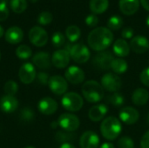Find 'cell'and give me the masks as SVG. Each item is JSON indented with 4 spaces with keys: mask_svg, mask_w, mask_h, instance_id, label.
<instances>
[{
    "mask_svg": "<svg viewBox=\"0 0 149 148\" xmlns=\"http://www.w3.org/2000/svg\"><path fill=\"white\" fill-rule=\"evenodd\" d=\"M113 41V32L106 27H97L88 35L87 43L96 51H103L107 49Z\"/></svg>",
    "mask_w": 149,
    "mask_h": 148,
    "instance_id": "obj_1",
    "label": "cell"
},
{
    "mask_svg": "<svg viewBox=\"0 0 149 148\" xmlns=\"http://www.w3.org/2000/svg\"><path fill=\"white\" fill-rule=\"evenodd\" d=\"M122 131V126L120 120L110 116L104 119L100 125V132L102 136L108 140H113L119 137Z\"/></svg>",
    "mask_w": 149,
    "mask_h": 148,
    "instance_id": "obj_2",
    "label": "cell"
},
{
    "mask_svg": "<svg viewBox=\"0 0 149 148\" xmlns=\"http://www.w3.org/2000/svg\"><path fill=\"white\" fill-rule=\"evenodd\" d=\"M82 94L90 103L100 102L104 98V88L95 80H88L82 85Z\"/></svg>",
    "mask_w": 149,
    "mask_h": 148,
    "instance_id": "obj_3",
    "label": "cell"
},
{
    "mask_svg": "<svg viewBox=\"0 0 149 148\" xmlns=\"http://www.w3.org/2000/svg\"><path fill=\"white\" fill-rule=\"evenodd\" d=\"M61 104L63 107L69 112H78L82 108L84 100L77 92H70L64 94L61 99Z\"/></svg>",
    "mask_w": 149,
    "mask_h": 148,
    "instance_id": "obj_4",
    "label": "cell"
},
{
    "mask_svg": "<svg viewBox=\"0 0 149 148\" xmlns=\"http://www.w3.org/2000/svg\"><path fill=\"white\" fill-rule=\"evenodd\" d=\"M70 57L78 64H84L90 58L91 53L89 49L84 44H73L69 51Z\"/></svg>",
    "mask_w": 149,
    "mask_h": 148,
    "instance_id": "obj_5",
    "label": "cell"
},
{
    "mask_svg": "<svg viewBox=\"0 0 149 148\" xmlns=\"http://www.w3.org/2000/svg\"><path fill=\"white\" fill-rule=\"evenodd\" d=\"M58 126L66 132H74L80 125L79 118L72 113H63L58 117Z\"/></svg>",
    "mask_w": 149,
    "mask_h": 148,
    "instance_id": "obj_6",
    "label": "cell"
},
{
    "mask_svg": "<svg viewBox=\"0 0 149 148\" xmlns=\"http://www.w3.org/2000/svg\"><path fill=\"white\" fill-rule=\"evenodd\" d=\"M101 85L108 92H117L122 86V81L117 74L108 72L101 78Z\"/></svg>",
    "mask_w": 149,
    "mask_h": 148,
    "instance_id": "obj_7",
    "label": "cell"
},
{
    "mask_svg": "<svg viewBox=\"0 0 149 148\" xmlns=\"http://www.w3.org/2000/svg\"><path fill=\"white\" fill-rule=\"evenodd\" d=\"M29 39L35 46L42 47L45 45L48 41V34L42 27L34 26L29 31Z\"/></svg>",
    "mask_w": 149,
    "mask_h": 148,
    "instance_id": "obj_8",
    "label": "cell"
},
{
    "mask_svg": "<svg viewBox=\"0 0 149 148\" xmlns=\"http://www.w3.org/2000/svg\"><path fill=\"white\" fill-rule=\"evenodd\" d=\"M48 85L51 91L56 95L65 94L68 88V84L66 79L59 75H55L51 77L49 79Z\"/></svg>",
    "mask_w": 149,
    "mask_h": 148,
    "instance_id": "obj_9",
    "label": "cell"
},
{
    "mask_svg": "<svg viewBox=\"0 0 149 148\" xmlns=\"http://www.w3.org/2000/svg\"><path fill=\"white\" fill-rule=\"evenodd\" d=\"M18 78L23 84L28 85L33 82L36 78V69L31 63H24L18 71Z\"/></svg>",
    "mask_w": 149,
    "mask_h": 148,
    "instance_id": "obj_10",
    "label": "cell"
},
{
    "mask_svg": "<svg viewBox=\"0 0 149 148\" xmlns=\"http://www.w3.org/2000/svg\"><path fill=\"white\" fill-rule=\"evenodd\" d=\"M113 59V55L110 51H100L94 57L93 64L97 68L107 71L111 69V65Z\"/></svg>",
    "mask_w": 149,
    "mask_h": 148,
    "instance_id": "obj_11",
    "label": "cell"
},
{
    "mask_svg": "<svg viewBox=\"0 0 149 148\" xmlns=\"http://www.w3.org/2000/svg\"><path fill=\"white\" fill-rule=\"evenodd\" d=\"M100 146V138L95 132H85L79 140L80 148H98Z\"/></svg>",
    "mask_w": 149,
    "mask_h": 148,
    "instance_id": "obj_12",
    "label": "cell"
},
{
    "mask_svg": "<svg viewBox=\"0 0 149 148\" xmlns=\"http://www.w3.org/2000/svg\"><path fill=\"white\" fill-rule=\"evenodd\" d=\"M65 77L67 81L73 85H79L85 80L84 71L75 65L70 66L65 72Z\"/></svg>",
    "mask_w": 149,
    "mask_h": 148,
    "instance_id": "obj_13",
    "label": "cell"
},
{
    "mask_svg": "<svg viewBox=\"0 0 149 148\" xmlns=\"http://www.w3.org/2000/svg\"><path fill=\"white\" fill-rule=\"evenodd\" d=\"M119 116H120V120L127 125L135 124L140 118V114L138 111L131 106L123 107L120 110Z\"/></svg>",
    "mask_w": 149,
    "mask_h": 148,
    "instance_id": "obj_14",
    "label": "cell"
},
{
    "mask_svg": "<svg viewBox=\"0 0 149 148\" xmlns=\"http://www.w3.org/2000/svg\"><path fill=\"white\" fill-rule=\"evenodd\" d=\"M70 53L65 50H58L52 56V64L57 68H65L70 62Z\"/></svg>",
    "mask_w": 149,
    "mask_h": 148,
    "instance_id": "obj_15",
    "label": "cell"
},
{
    "mask_svg": "<svg viewBox=\"0 0 149 148\" xmlns=\"http://www.w3.org/2000/svg\"><path fill=\"white\" fill-rule=\"evenodd\" d=\"M130 48L138 54L145 53L149 50V40L144 36H135L131 39Z\"/></svg>",
    "mask_w": 149,
    "mask_h": 148,
    "instance_id": "obj_16",
    "label": "cell"
},
{
    "mask_svg": "<svg viewBox=\"0 0 149 148\" xmlns=\"http://www.w3.org/2000/svg\"><path fill=\"white\" fill-rule=\"evenodd\" d=\"M38 111L45 115H52L58 110V103L50 97L43 98L38 104Z\"/></svg>",
    "mask_w": 149,
    "mask_h": 148,
    "instance_id": "obj_17",
    "label": "cell"
},
{
    "mask_svg": "<svg viewBox=\"0 0 149 148\" xmlns=\"http://www.w3.org/2000/svg\"><path fill=\"white\" fill-rule=\"evenodd\" d=\"M18 107V101L14 96L4 95L0 99V110L4 113H11Z\"/></svg>",
    "mask_w": 149,
    "mask_h": 148,
    "instance_id": "obj_18",
    "label": "cell"
},
{
    "mask_svg": "<svg viewBox=\"0 0 149 148\" xmlns=\"http://www.w3.org/2000/svg\"><path fill=\"white\" fill-rule=\"evenodd\" d=\"M108 112V107L104 104H99L91 107L88 113V117L92 121L99 122L102 120Z\"/></svg>",
    "mask_w": 149,
    "mask_h": 148,
    "instance_id": "obj_19",
    "label": "cell"
},
{
    "mask_svg": "<svg viewBox=\"0 0 149 148\" xmlns=\"http://www.w3.org/2000/svg\"><path fill=\"white\" fill-rule=\"evenodd\" d=\"M119 7L123 14L130 16L137 12L139 10L140 0H120Z\"/></svg>",
    "mask_w": 149,
    "mask_h": 148,
    "instance_id": "obj_20",
    "label": "cell"
},
{
    "mask_svg": "<svg viewBox=\"0 0 149 148\" xmlns=\"http://www.w3.org/2000/svg\"><path fill=\"white\" fill-rule=\"evenodd\" d=\"M24 32L21 28L17 26L10 27L5 32V40L11 44H16L23 40Z\"/></svg>",
    "mask_w": 149,
    "mask_h": 148,
    "instance_id": "obj_21",
    "label": "cell"
},
{
    "mask_svg": "<svg viewBox=\"0 0 149 148\" xmlns=\"http://www.w3.org/2000/svg\"><path fill=\"white\" fill-rule=\"evenodd\" d=\"M32 62L40 69H48L52 65V58L49 53L45 51L38 52L32 58Z\"/></svg>",
    "mask_w": 149,
    "mask_h": 148,
    "instance_id": "obj_22",
    "label": "cell"
},
{
    "mask_svg": "<svg viewBox=\"0 0 149 148\" xmlns=\"http://www.w3.org/2000/svg\"><path fill=\"white\" fill-rule=\"evenodd\" d=\"M113 52L116 56L120 57V58H124L128 56L129 52H130V45L128 44V43L125 40V39H117L113 46Z\"/></svg>",
    "mask_w": 149,
    "mask_h": 148,
    "instance_id": "obj_23",
    "label": "cell"
},
{
    "mask_svg": "<svg viewBox=\"0 0 149 148\" xmlns=\"http://www.w3.org/2000/svg\"><path fill=\"white\" fill-rule=\"evenodd\" d=\"M149 99V92L144 88L136 89L132 95V101L138 106H144L148 103Z\"/></svg>",
    "mask_w": 149,
    "mask_h": 148,
    "instance_id": "obj_24",
    "label": "cell"
},
{
    "mask_svg": "<svg viewBox=\"0 0 149 148\" xmlns=\"http://www.w3.org/2000/svg\"><path fill=\"white\" fill-rule=\"evenodd\" d=\"M109 6L108 0H90L89 7L93 14L104 13Z\"/></svg>",
    "mask_w": 149,
    "mask_h": 148,
    "instance_id": "obj_25",
    "label": "cell"
},
{
    "mask_svg": "<svg viewBox=\"0 0 149 148\" xmlns=\"http://www.w3.org/2000/svg\"><path fill=\"white\" fill-rule=\"evenodd\" d=\"M128 68L127 63L121 58H114L111 65V69L114 72L115 74H122L127 72Z\"/></svg>",
    "mask_w": 149,
    "mask_h": 148,
    "instance_id": "obj_26",
    "label": "cell"
},
{
    "mask_svg": "<svg viewBox=\"0 0 149 148\" xmlns=\"http://www.w3.org/2000/svg\"><path fill=\"white\" fill-rule=\"evenodd\" d=\"M66 38L69 39L70 42H76L81 35L80 29L77 25H69L65 30Z\"/></svg>",
    "mask_w": 149,
    "mask_h": 148,
    "instance_id": "obj_27",
    "label": "cell"
},
{
    "mask_svg": "<svg viewBox=\"0 0 149 148\" xmlns=\"http://www.w3.org/2000/svg\"><path fill=\"white\" fill-rule=\"evenodd\" d=\"M107 101H108L112 106L115 107H120L124 105L125 103V98L122 94L117 92H113L112 95H109L107 97Z\"/></svg>",
    "mask_w": 149,
    "mask_h": 148,
    "instance_id": "obj_28",
    "label": "cell"
},
{
    "mask_svg": "<svg viewBox=\"0 0 149 148\" xmlns=\"http://www.w3.org/2000/svg\"><path fill=\"white\" fill-rule=\"evenodd\" d=\"M123 24V20L121 17L118 15L112 16L107 21V28L111 31H118L121 28Z\"/></svg>",
    "mask_w": 149,
    "mask_h": 148,
    "instance_id": "obj_29",
    "label": "cell"
},
{
    "mask_svg": "<svg viewBox=\"0 0 149 148\" xmlns=\"http://www.w3.org/2000/svg\"><path fill=\"white\" fill-rule=\"evenodd\" d=\"M10 6L16 13H22L27 9L26 0H10Z\"/></svg>",
    "mask_w": 149,
    "mask_h": 148,
    "instance_id": "obj_30",
    "label": "cell"
},
{
    "mask_svg": "<svg viewBox=\"0 0 149 148\" xmlns=\"http://www.w3.org/2000/svg\"><path fill=\"white\" fill-rule=\"evenodd\" d=\"M16 55L20 59H27L31 57L32 51L31 49L26 45V44H21L19 45L16 50Z\"/></svg>",
    "mask_w": 149,
    "mask_h": 148,
    "instance_id": "obj_31",
    "label": "cell"
},
{
    "mask_svg": "<svg viewBox=\"0 0 149 148\" xmlns=\"http://www.w3.org/2000/svg\"><path fill=\"white\" fill-rule=\"evenodd\" d=\"M4 92L6 93V95L9 96H14L17 91H18V85L17 84L13 81V80H9L5 83L4 87H3Z\"/></svg>",
    "mask_w": 149,
    "mask_h": 148,
    "instance_id": "obj_32",
    "label": "cell"
},
{
    "mask_svg": "<svg viewBox=\"0 0 149 148\" xmlns=\"http://www.w3.org/2000/svg\"><path fill=\"white\" fill-rule=\"evenodd\" d=\"M19 117L22 121L24 122H30L35 118V113L32 109L30 107H24L21 110Z\"/></svg>",
    "mask_w": 149,
    "mask_h": 148,
    "instance_id": "obj_33",
    "label": "cell"
},
{
    "mask_svg": "<svg viewBox=\"0 0 149 148\" xmlns=\"http://www.w3.org/2000/svg\"><path fill=\"white\" fill-rule=\"evenodd\" d=\"M55 138L58 142H63L64 144V143H69L67 141H72L75 138V136L72 133H71V132L60 131L57 133Z\"/></svg>",
    "mask_w": 149,
    "mask_h": 148,
    "instance_id": "obj_34",
    "label": "cell"
},
{
    "mask_svg": "<svg viewBox=\"0 0 149 148\" xmlns=\"http://www.w3.org/2000/svg\"><path fill=\"white\" fill-rule=\"evenodd\" d=\"M52 14L50 12V11H42L39 15H38V22L39 24H42V25H46V24H49L52 21Z\"/></svg>",
    "mask_w": 149,
    "mask_h": 148,
    "instance_id": "obj_35",
    "label": "cell"
},
{
    "mask_svg": "<svg viewBox=\"0 0 149 148\" xmlns=\"http://www.w3.org/2000/svg\"><path fill=\"white\" fill-rule=\"evenodd\" d=\"M52 44L55 47H60V46H62L65 44V38L63 33H61L60 31H57V32H55L52 35Z\"/></svg>",
    "mask_w": 149,
    "mask_h": 148,
    "instance_id": "obj_36",
    "label": "cell"
},
{
    "mask_svg": "<svg viewBox=\"0 0 149 148\" xmlns=\"http://www.w3.org/2000/svg\"><path fill=\"white\" fill-rule=\"evenodd\" d=\"M118 147L119 148H134V140L127 136L121 137L118 140Z\"/></svg>",
    "mask_w": 149,
    "mask_h": 148,
    "instance_id": "obj_37",
    "label": "cell"
},
{
    "mask_svg": "<svg viewBox=\"0 0 149 148\" xmlns=\"http://www.w3.org/2000/svg\"><path fill=\"white\" fill-rule=\"evenodd\" d=\"M9 9L7 7V3L0 2V21H4L9 17Z\"/></svg>",
    "mask_w": 149,
    "mask_h": 148,
    "instance_id": "obj_38",
    "label": "cell"
},
{
    "mask_svg": "<svg viewBox=\"0 0 149 148\" xmlns=\"http://www.w3.org/2000/svg\"><path fill=\"white\" fill-rule=\"evenodd\" d=\"M85 22L89 27H95L99 24V18L95 14H90L86 17Z\"/></svg>",
    "mask_w": 149,
    "mask_h": 148,
    "instance_id": "obj_39",
    "label": "cell"
},
{
    "mask_svg": "<svg viewBox=\"0 0 149 148\" xmlns=\"http://www.w3.org/2000/svg\"><path fill=\"white\" fill-rule=\"evenodd\" d=\"M140 79L141 81V83L146 85V86H149V67L144 69L141 74H140Z\"/></svg>",
    "mask_w": 149,
    "mask_h": 148,
    "instance_id": "obj_40",
    "label": "cell"
},
{
    "mask_svg": "<svg viewBox=\"0 0 149 148\" xmlns=\"http://www.w3.org/2000/svg\"><path fill=\"white\" fill-rule=\"evenodd\" d=\"M134 30L133 28L131 27H126L122 30L121 31V35H122V38H125V39H130V38H133V36H134Z\"/></svg>",
    "mask_w": 149,
    "mask_h": 148,
    "instance_id": "obj_41",
    "label": "cell"
},
{
    "mask_svg": "<svg viewBox=\"0 0 149 148\" xmlns=\"http://www.w3.org/2000/svg\"><path fill=\"white\" fill-rule=\"evenodd\" d=\"M38 81L42 85H46L49 83L50 78H49V76H48L47 73H45V72H39V73H38Z\"/></svg>",
    "mask_w": 149,
    "mask_h": 148,
    "instance_id": "obj_42",
    "label": "cell"
},
{
    "mask_svg": "<svg viewBox=\"0 0 149 148\" xmlns=\"http://www.w3.org/2000/svg\"><path fill=\"white\" fill-rule=\"evenodd\" d=\"M141 147L149 148V130L142 136L141 140Z\"/></svg>",
    "mask_w": 149,
    "mask_h": 148,
    "instance_id": "obj_43",
    "label": "cell"
},
{
    "mask_svg": "<svg viewBox=\"0 0 149 148\" xmlns=\"http://www.w3.org/2000/svg\"><path fill=\"white\" fill-rule=\"evenodd\" d=\"M143 8L149 11V0H140Z\"/></svg>",
    "mask_w": 149,
    "mask_h": 148,
    "instance_id": "obj_44",
    "label": "cell"
},
{
    "mask_svg": "<svg viewBox=\"0 0 149 148\" xmlns=\"http://www.w3.org/2000/svg\"><path fill=\"white\" fill-rule=\"evenodd\" d=\"M100 148H114V146L112 144V143H109V142H106L104 144L101 145V147Z\"/></svg>",
    "mask_w": 149,
    "mask_h": 148,
    "instance_id": "obj_45",
    "label": "cell"
},
{
    "mask_svg": "<svg viewBox=\"0 0 149 148\" xmlns=\"http://www.w3.org/2000/svg\"><path fill=\"white\" fill-rule=\"evenodd\" d=\"M59 148H76L71 143H64L61 145V147Z\"/></svg>",
    "mask_w": 149,
    "mask_h": 148,
    "instance_id": "obj_46",
    "label": "cell"
},
{
    "mask_svg": "<svg viewBox=\"0 0 149 148\" xmlns=\"http://www.w3.org/2000/svg\"><path fill=\"white\" fill-rule=\"evenodd\" d=\"M3 33H4V31H3V28L0 25V38L3 37Z\"/></svg>",
    "mask_w": 149,
    "mask_h": 148,
    "instance_id": "obj_47",
    "label": "cell"
},
{
    "mask_svg": "<svg viewBox=\"0 0 149 148\" xmlns=\"http://www.w3.org/2000/svg\"><path fill=\"white\" fill-rule=\"evenodd\" d=\"M51 126H52V128H56V127H57V126H58V121H57V122H52Z\"/></svg>",
    "mask_w": 149,
    "mask_h": 148,
    "instance_id": "obj_48",
    "label": "cell"
},
{
    "mask_svg": "<svg viewBox=\"0 0 149 148\" xmlns=\"http://www.w3.org/2000/svg\"><path fill=\"white\" fill-rule=\"evenodd\" d=\"M147 24H148V26L149 27V15L148 16V17H147Z\"/></svg>",
    "mask_w": 149,
    "mask_h": 148,
    "instance_id": "obj_49",
    "label": "cell"
},
{
    "mask_svg": "<svg viewBox=\"0 0 149 148\" xmlns=\"http://www.w3.org/2000/svg\"><path fill=\"white\" fill-rule=\"evenodd\" d=\"M31 2H32V3H35V2H37L38 0H30Z\"/></svg>",
    "mask_w": 149,
    "mask_h": 148,
    "instance_id": "obj_50",
    "label": "cell"
},
{
    "mask_svg": "<svg viewBox=\"0 0 149 148\" xmlns=\"http://www.w3.org/2000/svg\"><path fill=\"white\" fill-rule=\"evenodd\" d=\"M24 148H35V147H24Z\"/></svg>",
    "mask_w": 149,
    "mask_h": 148,
    "instance_id": "obj_51",
    "label": "cell"
},
{
    "mask_svg": "<svg viewBox=\"0 0 149 148\" xmlns=\"http://www.w3.org/2000/svg\"><path fill=\"white\" fill-rule=\"evenodd\" d=\"M148 122H149V113H148Z\"/></svg>",
    "mask_w": 149,
    "mask_h": 148,
    "instance_id": "obj_52",
    "label": "cell"
},
{
    "mask_svg": "<svg viewBox=\"0 0 149 148\" xmlns=\"http://www.w3.org/2000/svg\"><path fill=\"white\" fill-rule=\"evenodd\" d=\"M0 60H1V52H0Z\"/></svg>",
    "mask_w": 149,
    "mask_h": 148,
    "instance_id": "obj_53",
    "label": "cell"
}]
</instances>
